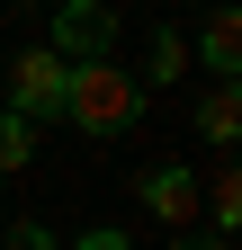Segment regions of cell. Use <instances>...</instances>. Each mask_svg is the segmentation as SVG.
I'll list each match as a JSON object with an SVG mask.
<instances>
[{
  "label": "cell",
  "instance_id": "1",
  "mask_svg": "<svg viewBox=\"0 0 242 250\" xmlns=\"http://www.w3.org/2000/svg\"><path fill=\"white\" fill-rule=\"evenodd\" d=\"M63 116L81 125V134H126V125L144 116V89L117 72L108 54H81L72 72H63Z\"/></svg>",
  "mask_w": 242,
  "mask_h": 250
},
{
  "label": "cell",
  "instance_id": "2",
  "mask_svg": "<svg viewBox=\"0 0 242 250\" xmlns=\"http://www.w3.org/2000/svg\"><path fill=\"white\" fill-rule=\"evenodd\" d=\"M63 72H72V62L54 54V45H27V54L9 62V107H18L27 125H36V116H63Z\"/></svg>",
  "mask_w": 242,
  "mask_h": 250
},
{
  "label": "cell",
  "instance_id": "3",
  "mask_svg": "<svg viewBox=\"0 0 242 250\" xmlns=\"http://www.w3.org/2000/svg\"><path fill=\"white\" fill-rule=\"evenodd\" d=\"M108 36H117L108 0H72V9L54 18V54H63V62H81V54H108Z\"/></svg>",
  "mask_w": 242,
  "mask_h": 250
},
{
  "label": "cell",
  "instance_id": "4",
  "mask_svg": "<svg viewBox=\"0 0 242 250\" xmlns=\"http://www.w3.org/2000/svg\"><path fill=\"white\" fill-rule=\"evenodd\" d=\"M144 206H153L162 224H179V232L206 214V197H197V179H189V170H144Z\"/></svg>",
  "mask_w": 242,
  "mask_h": 250
},
{
  "label": "cell",
  "instance_id": "5",
  "mask_svg": "<svg viewBox=\"0 0 242 250\" xmlns=\"http://www.w3.org/2000/svg\"><path fill=\"white\" fill-rule=\"evenodd\" d=\"M206 72H216V81L242 72V9H216V18H206Z\"/></svg>",
  "mask_w": 242,
  "mask_h": 250
},
{
  "label": "cell",
  "instance_id": "6",
  "mask_svg": "<svg viewBox=\"0 0 242 250\" xmlns=\"http://www.w3.org/2000/svg\"><path fill=\"white\" fill-rule=\"evenodd\" d=\"M197 125H206V143H233V134H242V89L216 81V89H206V107H197Z\"/></svg>",
  "mask_w": 242,
  "mask_h": 250
},
{
  "label": "cell",
  "instance_id": "7",
  "mask_svg": "<svg viewBox=\"0 0 242 250\" xmlns=\"http://www.w3.org/2000/svg\"><path fill=\"white\" fill-rule=\"evenodd\" d=\"M27 152H36V125L18 107H0V170H27Z\"/></svg>",
  "mask_w": 242,
  "mask_h": 250
},
{
  "label": "cell",
  "instance_id": "8",
  "mask_svg": "<svg viewBox=\"0 0 242 250\" xmlns=\"http://www.w3.org/2000/svg\"><path fill=\"white\" fill-rule=\"evenodd\" d=\"M197 197H206V214H216V232H224L233 214H242V179H233V170H216V188H197Z\"/></svg>",
  "mask_w": 242,
  "mask_h": 250
},
{
  "label": "cell",
  "instance_id": "9",
  "mask_svg": "<svg viewBox=\"0 0 242 250\" xmlns=\"http://www.w3.org/2000/svg\"><path fill=\"white\" fill-rule=\"evenodd\" d=\"M179 72H189V45L162 27V36H153V81H179Z\"/></svg>",
  "mask_w": 242,
  "mask_h": 250
},
{
  "label": "cell",
  "instance_id": "10",
  "mask_svg": "<svg viewBox=\"0 0 242 250\" xmlns=\"http://www.w3.org/2000/svg\"><path fill=\"white\" fill-rule=\"evenodd\" d=\"M9 250H54V232H45V224H18V232H9Z\"/></svg>",
  "mask_w": 242,
  "mask_h": 250
},
{
  "label": "cell",
  "instance_id": "11",
  "mask_svg": "<svg viewBox=\"0 0 242 250\" xmlns=\"http://www.w3.org/2000/svg\"><path fill=\"white\" fill-rule=\"evenodd\" d=\"M81 250H126V232H117V224H99V232H81Z\"/></svg>",
  "mask_w": 242,
  "mask_h": 250
},
{
  "label": "cell",
  "instance_id": "12",
  "mask_svg": "<svg viewBox=\"0 0 242 250\" xmlns=\"http://www.w3.org/2000/svg\"><path fill=\"white\" fill-rule=\"evenodd\" d=\"M170 250H206V241H189V232H179V241H170Z\"/></svg>",
  "mask_w": 242,
  "mask_h": 250
}]
</instances>
